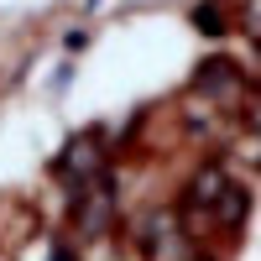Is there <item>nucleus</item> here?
I'll list each match as a JSON object with an SVG mask.
<instances>
[{"label": "nucleus", "instance_id": "nucleus-4", "mask_svg": "<svg viewBox=\"0 0 261 261\" xmlns=\"http://www.w3.org/2000/svg\"><path fill=\"white\" fill-rule=\"evenodd\" d=\"M241 21H246V32L261 37V0H241Z\"/></svg>", "mask_w": 261, "mask_h": 261}, {"label": "nucleus", "instance_id": "nucleus-5", "mask_svg": "<svg viewBox=\"0 0 261 261\" xmlns=\"http://www.w3.org/2000/svg\"><path fill=\"white\" fill-rule=\"evenodd\" d=\"M53 261H73V251H53Z\"/></svg>", "mask_w": 261, "mask_h": 261}, {"label": "nucleus", "instance_id": "nucleus-3", "mask_svg": "<svg viewBox=\"0 0 261 261\" xmlns=\"http://www.w3.org/2000/svg\"><path fill=\"white\" fill-rule=\"evenodd\" d=\"M225 188H230L225 167H220V162H209V167H199V172H193V183H188V193H183V199H188V209H214Z\"/></svg>", "mask_w": 261, "mask_h": 261}, {"label": "nucleus", "instance_id": "nucleus-6", "mask_svg": "<svg viewBox=\"0 0 261 261\" xmlns=\"http://www.w3.org/2000/svg\"><path fill=\"white\" fill-rule=\"evenodd\" d=\"M183 261H193V256H183Z\"/></svg>", "mask_w": 261, "mask_h": 261}, {"label": "nucleus", "instance_id": "nucleus-2", "mask_svg": "<svg viewBox=\"0 0 261 261\" xmlns=\"http://www.w3.org/2000/svg\"><path fill=\"white\" fill-rule=\"evenodd\" d=\"M79 199H73V214H79V235H99L105 225H110V214H115V188L110 178H89L84 188H73Z\"/></svg>", "mask_w": 261, "mask_h": 261}, {"label": "nucleus", "instance_id": "nucleus-1", "mask_svg": "<svg viewBox=\"0 0 261 261\" xmlns=\"http://www.w3.org/2000/svg\"><path fill=\"white\" fill-rule=\"evenodd\" d=\"M99 162H105V130H84L79 141H68V151H63L58 162V178L84 188L89 178H99Z\"/></svg>", "mask_w": 261, "mask_h": 261}]
</instances>
